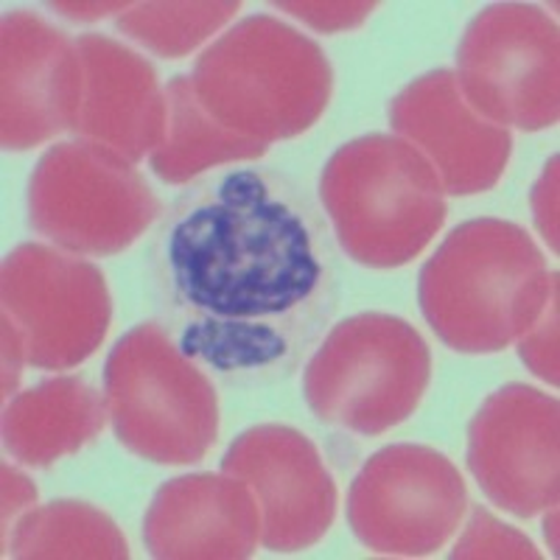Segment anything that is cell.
Returning <instances> with one entry per match:
<instances>
[{
    "instance_id": "4",
    "label": "cell",
    "mask_w": 560,
    "mask_h": 560,
    "mask_svg": "<svg viewBox=\"0 0 560 560\" xmlns=\"http://www.w3.org/2000/svg\"><path fill=\"white\" fill-rule=\"evenodd\" d=\"M319 205L350 261L395 269L446 224V191L427 158L398 135H362L328 158Z\"/></svg>"
},
{
    "instance_id": "5",
    "label": "cell",
    "mask_w": 560,
    "mask_h": 560,
    "mask_svg": "<svg viewBox=\"0 0 560 560\" xmlns=\"http://www.w3.org/2000/svg\"><path fill=\"white\" fill-rule=\"evenodd\" d=\"M115 440L158 465L202 463L219 438V395L158 323L124 334L104 364Z\"/></svg>"
},
{
    "instance_id": "24",
    "label": "cell",
    "mask_w": 560,
    "mask_h": 560,
    "mask_svg": "<svg viewBox=\"0 0 560 560\" xmlns=\"http://www.w3.org/2000/svg\"><path fill=\"white\" fill-rule=\"evenodd\" d=\"M529 202H533L535 228L541 230L544 242L552 247V253H558V158H549Z\"/></svg>"
},
{
    "instance_id": "27",
    "label": "cell",
    "mask_w": 560,
    "mask_h": 560,
    "mask_svg": "<svg viewBox=\"0 0 560 560\" xmlns=\"http://www.w3.org/2000/svg\"><path fill=\"white\" fill-rule=\"evenodd\" d=\"M132 3H51V9L70 20H102L109 12H127Z\"/></svg>"
},
{
    "instance_id": "15",
    "label": "cell",
    "mask_w": 560,
    "mask_h": 560,
    "mask_svg": "<svg viewBox=\"0 0 560 560\" xmlns=\"http://www.w3.org/2000/svg\"><path fill=\"white\" fill-rule=\"evenodd\" d=\"M77 51L82 107L73 135L140 163L166 138L168 104L158 70L143 54L98 32L79 34Z\"/></svg>"
},
{
    "instance_id": "13",
    "label": "cell",
    "mask_w": 560,
    "mask_h": 560,
    "mask_svg": "<svg viewBox=\"0 0 560 560\" xmlns=\"http://www.w3.org/2000/svg\"><path fill=\"white\" fill-rule=\"evenodd\" d=\"M82 107L77 39L39 14L14 9L0 20V143L28 152L73 132Z\"/></svg>"
},
{
    "instance_id": "19",
    "label": "cell",
    "mask_w": 560,
    "mask_h": 560,
    "mask_svg": "<svg viewBox=\"0 0 560 560\" xmlns=\"http://www.w3.org/2000/svg\"><path fill=\"white\" fill-rule=\"evenodd\" d=\"M3 549L20 560L129 558V544L118 524L104 510L73 499H59L23 513L3 541Z\"/></svg>"
},
{
    "instance_id": "8",
    "label": "cell",
    "mask_w": 560,
    "mask_h": 560,
    "mask_svg": "<svg viewBox=\"0 0 560 560\" xmlns=\"http://www.w3.org/2000/svg\"><path fill=\"white\" fill-rule=\"evenodd\" d=\"M558 23L533 3H497L468 23L457 48L459 93L485 121L541 132L560 118Z\"/></svg>"
},
{
    "instance_id": "7",
    "label": "cell",
    "mask_w": 560,
    "mask_h": 560,
    "mask_svg": "<svg viewBox=\"0 0 560 560\" xmlns=\"http://www.w3.org/2000/svg\"><path fill=\"white\" fill-rule=\"evenodd\" d=\"M160 217L163 205L135 163L93 140H62L28 177V228L70 255L124 253Z\"/></svg>"
},
{
    "instance_id": "26",
    "label": "cell",
    "mask_w": 560,
    "mask_h": 560,
    "mask_svg": "<svg viewBox=\"0 0 560 560\" xmlns=\"http://www.w3.org/2000/svg\"><path fill=\"white\" fill-rule=\"evenodd\" d=\"M28 364L26 359V345L23 337L14 328L9 319H3V398H12V393H18L20 376H23V368Z\"/></svg>"
},
{
    "instance_id": "21",
    "label": "cell",
    "mask_w": 560,
    "mask_h": 560,
    "mask_svg": "<svg viewBox=\"0 0 560 560\" xmlns=\"http://www.w3.org/2000/svg\"><path fill=\"white\" fill-rule=\"evenodd\" d=\"M452 558H541L527 535L499 522L490 510L471 508V518L459 535Z\"/></svg>"
},
{
    "instance_id": "20",
    "label": "cell",
    "mask_w": 560,
    "mask_h": 560,
    "mask_svg": "<svg viewBox=\"0 0 560 560\" xmlns=\"http://www.w3.org/2000/svg\"><path fill=\"white\" fill-rule=\"evenodd\" d=\"M238 9L242 3L233 0H202V3L149 0V3H132L127 12L118 14L115 28L158 57L179 59L197 51L219 28L228 26Z\"/></svg>"
},
{
    "instance_id": "14",
    "label": "cell",
    "mask_w": 560,
    "mask_h": 560,
    "mask_svg": "<svg viewBox=\"0 0 560 560\" xmlns=\"http://www.w3.org/2000/svg\"><path fill=\"white\" fill-rule=\"evenodd\" d=\"M387 113L393 132L427 158L452 197L490 191L508 172L513 135L468 107L454 70L440 68L409 82Z\"/></svg>"
},
{
    "instance_id": "11",
    "label": "cell",
    "mask_w": 560,
    "mask_h": 560,
    "mask_svg": "<svg viewBox=\"0 0 560 560\" xmlns=\"http://www.w3.org/2000/svg\"><path fill=\"white\" fill-rule=\"evenodd\" d=\"M558 398L527 384L490 393L468 427V471L490 504L516 518L555 508L560 497Z\"/></svg>"
},
{
    "instance_id": "16",
    "label": "cell",
    "mask_w": 560,
    "mask_h": 560,
    "mask_svg": "<svg viewBox=\"0 0 560 560\" xmlns=\"http://www.w3.org/2000/svg\"><path fill=\"white\" fill-rule=\"evenodd\" d=\"M261 541L253 490L230 474H185L160 485L143 516V544L158 560H244Z\"/></svg>"
},
{
    "instance_id": "23",
    "label": "cell",
    "mask_w": 560,
    "mask_h": 560,
    "mask_svg": "<svg viewBox=\"0 0 560 560\" xmlns=\"http://www.w3.org/2000/svg\"><path fill=\"white\" fill-rule=\"evenodd\" d=\"M275 9L289 12L303 20L306 26L323 34H337L359 28L370 14L376 12V3H275Z\"/></svg>"
},
{
    "instance_id": "1",
    "label": "cell",
    "mask_w": 560,
    "mask_h": 560,
    "mask_svg": "<svg viewBox=\"0 0 560 560\" xmlns=\"http://www.w3.org/2000/svg\"><path fill=\"white\" fill-rule=\"evenodd\" d=\"M149 278L177 348L238 387L292 376L339 306L323 213L275 168L194 179L160 217Z\"/></svg>"
},
{
    "instance_id": "18",
    "label": "cell",
    "mask_w": 560,
    "mask_h": 560,
    "mask_svg": "<svg viewBox=\"0 0 560 560\" xmlns=\"http://www.w3.org/2000/svg\"><path fill=\"white\" fill-rule=\"evenodd\" d=\"M166 138L149 154L152 172L166 185H191L205 172L269 152L267 143L230 132L205 113L194 93L191 77H174L166 88Z\"/></svg>"
},
{
    "instance_id": "17",
    "label": "cell",
    "mask_w": 560,
    "mask_h": 560,
    "mask_svg": "<svg viewBox=\"0 0 560 560\" xmlns=\"http://www.w3.org/2000/svg\"><path fill=\"white\" fill-rule=\"evenodd\" d=\"M107 398L82 376H54L3 407V446L26 468H51L102 434Z\"/></svg>"
},
{
    "instance_id": "28",
    "label": "cell",
    "mask_w": 560,
    "mask_h": 560,
    "mask_svg": "<svg viewBox=\"0 0 560 560\" xmlns=\"http://www.w3.org/2000/svg\"><path fill=\"white\" fill-rule=\"evenodd\" d=\"M544 513H547V510H544ZM555 527H558V508H549L547 518H544V535H547L549 549L558 555V538H555Z\"/></svg>"
},
{
    "instance_id": "12",
    "label": "cell",
    "mask_w": 560,
    "mask_h": 560,
    "mask_svg": "<svg viewBox=\"0 0 560 560\" xmlns=\"http://www.w3.org/2000/svg\"><path fill=\"white\" fill-rule=\"evenodd\" d=\"M222 471L253 490L269 552H303L331 529L337 482L317 446L294 427L261 423L242 432L224 452Z\"/></svg>"
},
{
    "instance_id": "2",
    "label": "cell",
    "mask_w": 560,
    "mask_h": 560,
    "mask_svg": "<svg viewBox=\"0 0 560 560\" xmlns=\"http://www.w3.org/2000/svg\"><path fill=\"white\" fill-rule=\"evenodd\" d=\"M558 272L522 224L463 222L423 264L418 303L438 339L457 353H499L538 319Z\"/></svg>"
},
{
    "instance_id": "3",
    "label": "cell",
    "mask_w": 560,
    "mask_h": 560,
    "mask_svg": "<svg viewBox=\"0 0 560 560\" xmlns=\"http://www.w3.org/2000/svg\"><path fill=\"white\" fill-rule=\"evenodd\" d=\"M191 84L213 121L269 147L323 118L334 68L317 39L272 14H253L199 54Z\"/></svg>"
},
{
    "instance_id": "6",
    "label": "cell",
    "mask_w": 560,
    "mask_h": 560,
    "mask_svg": "<svg viewBox=\"0 0 560 560\" xmlns=\"http://www.w3.org/2000/svg\"><path fill=\"white\" fill-rule=\"evenodd\" d=\"M432 382V353L412 323L364 312L337 323L303 370V398L325 427L378 438L415 415Z\"/></svg>"
},
{
    "instance_id": "22",
    "label": "cell",
    "mask_w": 560,
    "mask_h": 560,
    "mask_svg": "<svg viewBox=\"0 0 560 560\" xmlns=\"http://www.w3.org/2000/svg\"><path fill=\"white\" fill-rule=\"evenodd\" d=\"M516 342L518 357L527 364L529 373L547 382L549 387H558V287L549 292L538 319L529 325Z\"/></svg>"
},
{
    "instance_id": "10",
    "label": "cell",
    "mask_w": 560,
    "mask_h": 560,
    "mask_svg": "<svg viewBox=\"0 0 560 560\" xmlns=\"http://www.w3.org/2000/svg\"><path fill=\"white\" fill-rule=\"evenodd\" d=\"M468 510V488L443 452L395 443L376 452L348 490V524L378 555L423 558L448 544Z\"/></svg>"
},
{
    "instance_id": "25",
    "label": "cell",
    "mask_w": 560,
    "mask_h": 560,
    "mask_svg": "<svg viewBox=\"0 0 560 560\" xmlns=\"http://www.w3.org/2000/svg\"><path fill=\"white\" fill-rule=\"evenodd\" d=\"M0 474H3V541H7L12 533V522H18L23 513L37 504V488L26 474H20L9 463H3Z\"/></svg>"
},
{
    "instance_id": "9",
    "label": "cell",
    "mask_w": 560,
    "mask_h": 560,
    "mask_svg": "<svg viewBox=\"0 0 560 560\" xmlns=\"http://www.w3.org/2000/svg\"><path fill=\"white\" fill-rule=\"evenodd\" d=\"M0 300L37 370L79 368L102 348L113 323L102 269L51 244L26 242L3 258Z\"/></svg>"
}]
</instances>
